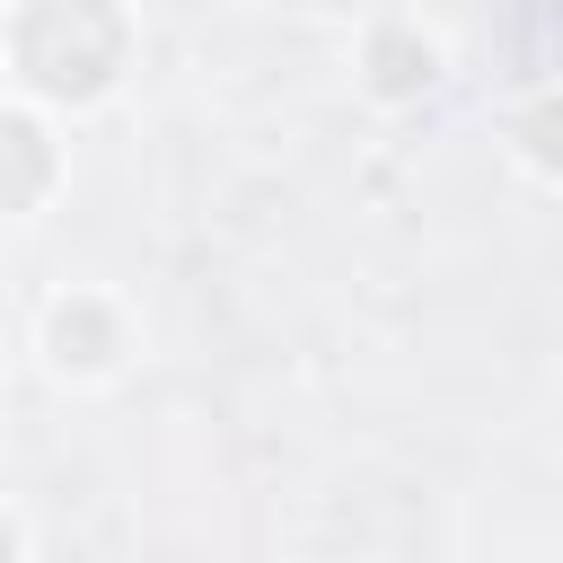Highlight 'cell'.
I'll list each match as a JSON object with an SVG mask.
<instances>
[{
    "mask_svg": "<svg viewBox=\"0 0 563 563\" xmlns=\"http://www.w3.org/2000/svg\"><path fill=\"white\" fill-rule=\"evenodd\" d=\"M299 9H308V18H334V26H361V18H369V0H299Z\"/></svg>",
    "mask_w": 563,
    "mask_h": 563,
    "instance_id": "52a82bcc",
    "label": "cell"
},
{
    "mask_svg": "<svg viewBox=\"0 0 563 563\" xmlns=\"http://www.w3.org/2000/svg\"><path fill=\"white\" fill-rule=\"evenodd\" d=\"M26 343H35V369L53 387H79L88 396V387H114L141 361V308L114 282H53L35 299Z\"/></svg>",
    "mask_w": 563,
    "mask_h": 563,
    "instance_id": "7a4b0ae2",
    "label": "cell"
},
{
    "mask_svg": "<svg viewBox=\"0 0 563 563\" xmlns=\"http://www.w3.org/2000/svg\"><path fill=\"white\" fill-rule=\"evenodd\" d=\"M70 194V132L18 97H0V238L35 229Z\"/></svg>",
    "mask_w": 563,
    "mask_h": 563,
    "instance_id": "277c9868",
    "label": "cell"
},
{
    "mask_svg": "<svg viewBox=\"0 0 563 563\" xmlns=\"http://www.w3.org/2000/svg\"><path fill=\"white\" fill-rule=\"evenodd\" d=\"M440 79H449V44H440L422 18H405V9H369V18L352 26V88H361V106H378V114H413V106L440 97Z\"/></svg>",
    "mask_w": 563,
    "mask_h": 563,
    "instance_id": "3957f363",
    "label": "cell"
},
{
    "mask_svg": "<svg viewBox=\"0 0 563 563\" xmlns=\"http://www.w3.org/2000/svg\"><path fill=\"white\" fill-rule=\"evenodd\" d=\"M501 132H510V158H519V176L537 185V194H554V176H563V158H554V88L537 79L510 114H501Z\"/></svg>",
    "mask_w": 563,
    "mask_h": 563,
    "instance_id": "5b68a950",
    "label": "cell"
},
{
    "mask_svg": "<svg viewBox=\"0 0 563 563\" xmlns=\"http://www.w3.org/2000/svg\"><path fill=\"white\" fill-rule=\"evenodd\" d=\"M0 563H35V537H26V519L0 501Z\"/></svg>",
    "mask_w": 563,
    "mask_h": 563,
    "instance_id": "8992f818",
    "label": "cell"
},
{
    "mask_svg": "<svg viewBox=\"0 0 563 563\" xmlns=\"http://www.w3.org/2000/svg\"><path fill=\"white\" fill-rule=\"evenodd\" d=\"M141 70L132 0H0V97L53 114L62 132L106 114Z\"/></svg>",
    "mask_w": 563,
    "mask_h": 563,
    "instance_id": "6da1fadb",
    "label": "cell"
}]
</instances>
